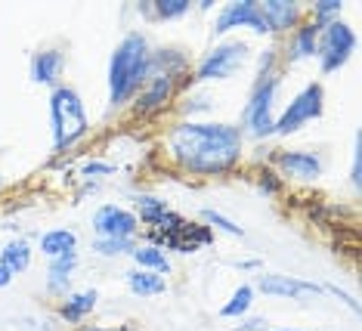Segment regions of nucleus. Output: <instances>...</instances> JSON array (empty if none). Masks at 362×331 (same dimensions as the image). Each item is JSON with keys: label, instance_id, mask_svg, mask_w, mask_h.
Wrapping results in <instances>:
<instances>
[{"label": "nucleus", "instance_id": "f257e3e1", "mask_svg": "<svg viewBox=\"0 0 362 331\" xmlns=\"http://www.w3.org/2000/svg\"><path fill=\"white\" fill-rule=\"evenodd\" d=\"M245 137L226 121H183L170 127V158L195 177H220L233 170L242 158Z\"/></svg>", "mask_w": 362, "mask_h": 331}, {"label": "nucleus", "instance_id": "f03ea898", "mask_svg": "<svg viewBox=\"0 0 362 331\" xmlns=\"http://www.w3.org/2000/svg\"><path fill=\"white\" fill-rule=\"evenodd\" d=\"M152 78V47L143 31H127L109 59V105L121 109Z\"/></svg>", "mask_w": 362, "mask_h": 331}, {"label": "nucleus", "instance_id": "7ed1b4c3", "mask_svg": "<svg viewBox=\"0 0 362 331\" xmlns=\"http://www.w3.org/2000/svg\"><path fill=\"white\" fill-rule=\"evenodd\" d=\"M50 124H53V146L56 152H65L90 134V118L81 103V93L69 84L50 90Z\"/></svg>", "mask_w": 362, "mask_h": 331}, {"label": "nucleus", "instance_id": "20e7f679", "mask_svg": "<svg viewBox=\"0 0 362 331\" xmlns=\"http://www.w3.org/2000/svg\"><path fill=\"white\" fill-rule=\"evenodd\" d=\"M276 90H279V74H263L251 90V99L242 109V137L263 139L276 130Z\"/></svg>", "mask_w": 362, "mask_h": 331}, {"label": "nucleus", "instance_id": "39448f33", "mask_svg": "<svg viewBox=\"0 0 362 331\" xmlns=\"http://www.w3.org/2000/svg\"><path fill=\"white\" fill-rule=\"evenodd\" d=\"M353 50H356V31H353L347 22H341V19L322 22L319 40H316V59H319L322 74H332L341 69L353 56Z\"/></svg>", "mask_w": 362, "mask_h": 331}, {"label": "nucleus", "instance_id": "423d86ee", "mask_svg": "<svg viewBox=\"0 0 362 331\" xmlns=\"http://www.w3.org/2000/svg\"><path fill=\"white\" fill-rule=\"evenodd\" d=\"M322 112H325V90H322L319 81H313V84H307L298 96L291 99V103L285 105V112L276 118V130H273V134L291 137L294 130L303 127V124L322 118Z\"/></svg>", "mask_w": 362, "mask_h": 331}, {"label": "nucleus", "instance_id": "0eeeda50", "mask_svg": "<svg viewBox=\"0 0 362 331\" xmlns=\"http://www.w3.org/2000/svg\"><path fill=\"white\" fill-rule=\"evenodd\" d=\"M245 62H248V44L245 40H223L211 53H204V59L195 65L192 81H229Z\"/></svg>", "mask_w": 362, "mask_h": 331}, {"label": "nucleus", "instance_id": "6e6552de", "mask_svg": "<svg viewBox=\"0 0 362 331\" xmlns=\"http://www.w3.org/2000/svg\"><path fill=\"white\" fill-rule=\"evenodd\" d=\"M233 28H251L257 35H267V22L260 16V0H233L223 10L217 13V22H214V37L226 35Z\"/></svg>", "mask_w": 362, "mask_h": 331}, {"label": "nucleus", "instance_id": "1a4fd4ad", "mask_svg": "<svg viewBox=\"0 0 362 331\" xmlns=\"http://www.w3.org/2000/svg\"><path fill=\"white\" fill-rule=\"evenodd\" d=\"M93 233L96 238H134L139 233V220L121 204H103L93 214Z\"/></svg>", "mask_w": 362, "mask_h": 331}, {"label": "nucleus", "instance_id": "9d476101", "mask_svg": "<svg viewBox=\"0 0 362 331\" xmlns=\"http://www.w3.org/2000/svg\"><path fill=\"white\" fill-rule=\"evenodd\" d=\"M257 288L269 297H300V294H322L325 288L307 279H294V276H279V272H263L257 276Z\"/></svg>", "mask_w": 362, "mask_h": 331}, {"label": "nucleus", "instance_id": "9b49d317", "mask_svg": "<svg viewBox=\"0 0 362 331\" xmlns=\"http://www.w3.org/2000/svg\"><path fill=\"white\" fill-rule=\"evenodd\" d=\"M65 71V53L56 47H44L31 56V81L44 87H59V78Z\"/></svg>", "mask_w": 362, "mask_h": 331}, {"label": "nucleus", "instance_id": "f8f14e48", "mask_svg": "<svg viewBox=\"0 0 362 331\" xmlns=\"http://www.w3.org/2000/svg\"><path fill=\"white\" fill-rule=\"evenodd\" d=\"M273 161L288 177H298V180H316L322 173V158L316 152H307V149H291V152L282 149V152H276Z\"/></svg>", "mask_w": 362, "mask_h": 331}, {"label": "nucleus", "instance_id": "ddd939ff", "mask_svg": "<svg viewBox=\"0 0 362 331\" xmlns=\"http://www.w3.org/2000/svg\"><path fill=\"white\" fill-rule=\"evenodd\" d=\"M170 90H174V74L152 71V78L146 81V87L136 93V112H158L170 99Z\"/></svg>", "mask_w": 362, "mask_h": 331}, {"label": "nucleus", "instance_id": "4468645a", "mask_svg": "<svg viewBox=\"0 0 362 331\" xmlns=\"http://www.w3.org/2000/svg\"><path fill=\"white\" fill-rule=\"evenodd\" d=\"M260 16L269 31H288L300 22V6L294 0H263Z\"/></svg>", "mask_w": 362, "mask_h": 331}, {"label": "nucleus", "instance_id": "2eb2a0df", "mask_svg": "<svg viewBox=\"0 0 362 331\" xmlns=\"http://www.w3.org/2000/svg\"><path fill=\"white\" fill-rule=\"evenodd\" d=\"M319 25L316 19L313 22H303L291 31V40H288V62H300V59H310L316 56V40H319Z\"/></svg>", "mask_w": 362, "mask_h": 331}, {"label": "nucleus", "instance_id": "dca6fc26", "mask_svg": "<svg viewBox=\"0 0 362 331\" xmlns=\"http://www.w3.org/2000/svg\"><path fill=\"white\" fill-rule=\"evenodd\" d=\"M75 267H78V251L62 254V257L50 260V269H47V291H50V294H65V291H69Z\"/></svg>", "mask_w": 362, "mask_h": 331}, {"label": "nucleus", "instance_id": "f3484780", "mask_svg": "<svg viewBox=\"0 0 362 331\" xmlns=\"http://www.w3.org/2000/svg\"><path fill=\"white\" fill-rule=\"evenodd\" d=\"M75 248H78V236L71 233V229H65V226L47 229V233L40 236V251H44L50 260L62 257V254H71Z\"/></svg>", "mask_w": 362, "mask_h": 331}, {"label": "nucleus", "instance_id": "a211bd4d", "mask_svg": "<svg viewBox=\"0 0 362 331\" xmlns=\"http://www.w3.org/2000/svg\"><path fill=\"white\" fill-rule=\"evenodd\" d=\"M127 288L136 297H155V294L168 291V282H164V276H158V272L134 269V272H127Z\"/></svg>", "mask_w": 362, "mask_h": 331}, {"label": "nucleus", "instance_id": "6ab92c4d", "mask_svg": "<svg viewBox=\"0 0 362 331\" xmlns=\"http://www.w3.org/2000/svg\"><path fill=\"white\" fill-rule=\"evenodd\" d=\"M0 263L13 272H25L31 267V245L22 242V238H13L6 248H0Z\"/></svg>", "mask_w": 362, "mask_h": 331}, {"label": "nucleus", "instance_id": "aec40b11", "mask_svg": "<svg viewBox=\"0 0 362 331\" xmlns=\"http://www.w3.org/2000/svg\"><path fill=\"white\" fill-rule=\"evenodd\" d=\"M130 257L136 260V269H149V272H158V276L170 269L168 254H164L158 245H136Z\"/></svg>", "mask_w": 362, "mask_h": 331}, {"label": "nucleus", "instance_id": "412c9836", "mask_svg": "<svg viewBox=\"0 0 362 331\" xmlns=\"http://www.w3.org/2000/svg\"><path fill=\"white\" fill-rule=\"evenodd\" d=\"M96 301H100V294H96V291H81V294H71L69 301L62 303L59 316H62V319H69V322H81V319H84L90 310H96Z\"/></svg>", "mask_w": 362, "mask_h": 331}, {"label": "nucleus", "instance_id": "4be33fe9", "mask_svg": "<svg viewBox=\"0 0 362 331\" xmlns=\"http://www.w3.org/2000/svg\"><path fill=\"white\" fill-rule=\"evenodd\" d=\"M251 303H254V285H238L233 297L220 307V316H226V319H233V316H245V313L251 310Z\"/></svg>", "mask_w": 362, "mask_h": 331}, {"label": "nucleus", "instance_id": "5701e85b", "mask_svg": "<svg viewBox=\"0 0 362 331\" xmlns=\"http://www.w3.org/2000/svg\"><path fill=\"white\" fill-rule=\"evenodd\" d=\"M134 238H93V251L103 257H121V254H134Z\"/></svg>", "mask_w": 362, "mask_h": 331}, {"label": "nucleus", "instance_id": "b1692460", "mask_svg": "<svg viewBox=\"0 0 362 331\" xmlns=\"http://www.w3.org/2000/svg\"><path fill=\"white\" fill-rule=\"evenodd\" d=\"M202 217H204V223H208L211 229H220V233H226V236H245V229L238 226L235 220H229L226 214H220V211H214V208H204L202 211Z\"/></svg>", "mask_w": 362, "mask_h": 331}, {"label": "nucleus", "instance_id": "393cba45", "mask_svg": "<svg viewBox=\"0 0 362 331\" xmlns=\"http://www.w3.org/2000/svg\"><path fill=\"white\" fill-rule=\"evenodd\" d=\"M189 0H155L152 4V13L155 19H180V16L189 13Z\"/></svg>", "mask_w": 362, "mask_h": 331}, {"label": "nucleus", "instance_id": "a878e982", "mask_svg": "<svg viewBox=\"0 0 362 331\" xmlns=\"http://www.w3.org/2000/svg\"><path fill=\"white\" fill-rule=\"evenodd\" d=\"M341 10H344L341 0H319V4H313V16H316L319 25H322V22H332Z\"/></svg>", "mask_w": 362, "mask_h": 331}, {"label": "nucleus", "instance_id": "bb28decb", "mask_svg": "<svg viewBox=\"0 0 362 331\" xmlns=\"http://www.w3.org/2000/svg\"><path fill=\"white\" fill-rule=\"evenodd\" d=\"M260 192H279V180H276V173L273 170H267V173H260Z\"/></svg>", "mask_w": 362, "mask_h": 331}, {"label": "nucleus", "instance_id": "cd10ccee", "mask_svg": "<svg viewBox=\"0 0 362 331\" xmlns=\"http://www.w3.org/2000/svg\"><path fill=\"white\" fill-rule=\"evenodd\" d=\"M103 173H115L112 164H100V161H90L84 168V177H103Z\"/></svg>", "mask_w": 362, "mask_h": 331}, {"label": "nucleus", "instance_id": "c85d7f7f", "mask_svg": "<svg viewBox=\"0 0 362 331\" xmlns=\"http://www.w3.org/2000/svg\"><path fill=\"white\" fill-rule=\"evenodd\" d=\"M325 291H332L334 297H341V301H344V303H347V307H350L353 313H359V303H356V301H353V297H350L347 291H341V288H337V285H328V288H325Z\"/></svg>", "mask_w": 362, "mask_h": 331}, {"label": "nucleus", "instance_id": "c756f323", "mask_svg": "<svg viewBox=\"0 0 362 331\" xmlns=\"http://www.w3.org/2000/svg\"><path fill=\"white\" fill-rule=\"evenodd\" d=\"M235 331H269V325H267V319H248V322H242Z\"/></svg>", "mask_w": 362, "mask_h": 331}, {"label": "nucleus", "instance_id": "7c9ffc66", "mask_svg": "<svg viewBox=\"0 0 362 331\" xmlns=\"http://www.w3.org/2000/svg\"><path fill=\"white\" fill-rule=\"evenodd\" d=\"M13 282V272L10 269H6L4 267V263H0V288H6V285H10Z\"/></svg>", "mask_w": 362, "mask_h": 331}, {"label": "nucleus", "instance_id": "2f4dec72", "mask_svg": "<svg viewBox=\"0 0 362 331\" xmlns=\"http://www.w3.org/2000/svg\"><path fill=\"white\" fill-rule=\"evenodd\" d=\"M353 186H359V149L353 155Z\"/></svg>", "mask_w": 362, "mask_h": 331}, {"label": "nucleus", "instance_id": "473e14b6", "mask_svg": "<svg viewBox=\"0 0 362 331\" xmlns=\"http://www.w3.org/2000/svg\"><path fill=\"white\" fill-rule=\"evenodd\" d=\"M282 331H298V328H282Z\"/></svg>", "mask_w": 362, "mask_h": 331}, {"label": "nucleus", "instance_id": "72a5a7b5", "mask_svg": "<svg viewBox=\"0 0 362 331\" xmlns=\"http://www.w3.org/2000/svg\"><path fill=\"white\" fill-rule=\"evenodd\" d=\"M118 331H130V328H118Z\"/></svg>", "mask_w": 362, "mask_h": 331}]
</instances>
